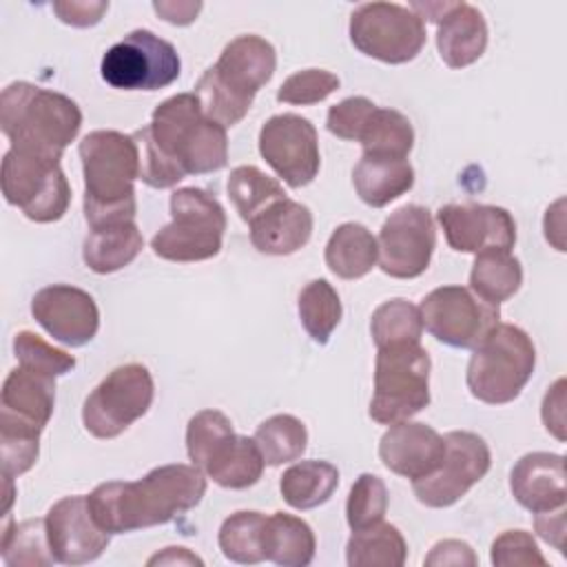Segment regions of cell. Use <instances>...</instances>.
Masks as SVG:
<instances>
[{
    "label": "cell",
    "mask_w": 567,
    "mask_h": 567,
    "mask_svg": "<svg viewBox=\"0 0 567 567\" xmlns=\"http://www.w3.org/2000/svg\"><path fill=\"white\" fill-rule=\"evenodd\" d=\"M206 478L197 465L171 463L140 481H109L86 498L97 525L109 534H126L164 525L199 505Z\"/></svg>",
    "instance_id": "1"
},
{
    "label": "cell",
    "mask_w": 567,
    "mask_h": 567,
    "mask_svg": "<svg viewBox=\"0 0 567 567\" xmlns=\"http://www.w3.org/2000/svg\"><path fill=\"white\" fill-rule=\"evenodd\" d=\"M84 171V217L91 228L135 221V179H140V148L133 135L93 131L80 142Z\"/></svg>",
    "instance_id": "2"
},
{
    "label": "cell",
    "mask_w": 567,
    "mask_h": 567,
    "mask_svg": "<svg viewBox=\"0 0 567 567\" xmlns=\"http://www.w3.org/2000/svg\"><path fill=\"white\" fill-rule=\"evenodd\" d=\"M277 66L275 47L259 35H237L219 60L195 84L204 115L224 128L239 124L252 106L257 91L270 82Z\"/></svg>",
    "instance_id": "3"
},
{
    "label": "cell",
    "mask_w": 567,
    "mask_h": 567,
    "mask_svg": "<svg viewBox=\"0 0 567 567\" xmlns=\"http://www.w3.org/2000/svg\"><path fill=\"white\" fill-rule=\"evenodd\" d=\"M80 126V106L58 91L13 82L0 95V128L16 151L60 162Z\"/></svg>",
    "instance_id": "4"
},
{
    "label": "cell",
    "mask_w": 567,
    "mask_h": 567,
    "mask_svg": "<svg viewBox=\"0 0 567 567\" xmlns=\"http://www.w3.org/2000/svg\"><path fill=\"white\" fill-rule=\"evenodd\" d=\"M148 131L157 148L184 175L213 173L228 162L226 128L204 115L195 93L164 100L153 111Z\"/></svg>",
    "instance_id": "5"
},
{
    "label": "cell",
    "mask_w": 567,
    "mask_h": 567,
    "mask_svg": "<svg viewBox=\"0 0 567 567\" xmlns=\"http://www.w3.org/2000/svg\"><path fill=\"white\" fill-rule=\"evenodd\" d=\"M536 365V348L525 330L512 323H496L474 348L467 363V388L474 399L503 405L514 401Z\"/></svg>",
    "instance_id": "6"
},
{
    "label": "cell",
    "mask_w": 567,
    "mask_h": 567,
    "mask_svg": "<svg viewBox=\"0 0 567 567\" xmlns=\"http://www.w3.org/2000/svg\"><path fill=\"white\" fill-rule=\"evenodd\" d=\"M430 354L421 343H392L377 352L370 419L381 425L410 421L430 403Z\"/></svg>",
    "instance_id": "7"
},
{
    "label": "cell",
    "mask_w": 567,
    "mask_h": 567,
    "mask_svg": "<svg viewBox=\"0 0 567 567\" xmlns=\"http://www.w3.org/2000/svg\"><path fill=\"white\" fill-rule=\"evenodd\" d=\"M173 221L157 230L151 248L166 261H204L221 250L226 230L224 206L206 190L186 186L171 195Z\"/></svg>",
    "instance_id": "8"
},
{
    "label": "cell",
    "mask_w": 567,
    "mask_h": 567,
    "mask_svg": "<svg viewBox=\"0 0 567 567\" xmlns=\"http://www.w3.org/2000/svg\"><path fill=\"white\" fill-rule=\"evenodd\" d=\"M2 195L38 224L58 221L71 204V188L58 159L9 148L2 159Z\"/></svg>",
    "instance_id": "9"
},
{
    "label": "cell",
    "mask_w": 567,
    "mask_h": 567,
    "mask_svg": "<svg viewBox=\"0 0 567 567\" xmlns=\"http://www.w3.org/2000/svg\"><path fill=\"white\" fill-rule=\"evenodd\" d=\"M425 38V22L410 7L365 2L350 16V40L354 49L385 64L414 60Z\"/></svg>",
    "instance_id": "10"
},
{
    "label": "cell",
    "mask_w": 567,
    "mask_h": 567,
    "mask_svg": "<svg viewBox=\"0 0 567 567\" xmlns=\"http://www.w3.org/2000/svg\"><path fill=\"white\" fill-rule=\"evenodd\" d=\"M155 385L146 365L126 363L111 370L86 396L82 423L95 439H115L153 403Z\"/></svg>",
    "instance_id": "11"
},
{
    "label": "cell",
    "mask_w": 567,
    "mask_h": 567,
    "mask_svg": "<svg viewBox=\"0 0 567 567\" xmlns=\"http://www.w3.org/2000/svg\"><path fill=\"white\" fill-rule=\"evenodd\" d=\"M175 47L148 29H135L102 58V78L122 91H157L179 78Z\"/></svg>",
    "instance_id": "12"
},
{
    "label": "cell",
    "mask_w": 567,
    "mask_h": 567,
    "mask_svg": "<svg viewBox=\"0 0 567 567\" xmlns=\"http://www.w3.org/2000/svg\"><path fill=\"white\" fill-rule=\"evenodd\" d=\"M443 441L445 454L439 467L432 474L412 481L416 501L434 509L450 507L461 501L467 489L489 472L492 465L489 447L478 434L454 430L447 432Z\"/></svg>",
    "instance_id": "13"
},
{
    "label": "cell",
    "mask_w": 567,
    "mask_h": 567,
    "mask_svg": "<svg viewBox=\"0 0 567 567\" xmlns=\"http://www.w3.org/2000/svg\"><path fill=\"white\" fill-rule=\"evenodd\" d=\"M423 328L452 348H476L498 323V306L483 301L470 288L441 286L419 306Z\"/></svg>",
    "instance_id": "14"
},
{
    "label": "cell",
    "mask_w": 567,
    "mask_h": 567,
    "mask_svg": "<svg viewBox=\"0 0 567 567\" xmlns=\"http://www.w3.org/2000/svg\"><path fill=\"white\" fill-rule=\"evenodd\" d=\"M379 268L394 279H414L430 266L436 230L425 206L405 204L396 208L381 226Z\"/></svg>",
    "instance_id": "15"
},
{
    "label": "cell",
    "mask_w": 567,
    "mask_h": 567,
    "mask_svg": "<svg viewBox=\"0 0 567 567\" xmlns=\"http://www.w3.org/2000/svg\"><path fill=\"white\" fill-rule=\"evenodd\" d=\"M259 153L290 188L308 186L321 166L317 131L310 120L295 113L272 115L264 122Z\"/></svg>",
    "instance_id": "16"
},
{
    "label": "cell",
    "mask_w": 567,
    "mask_h": 567,
    "mask_svg": "<svg viewBox=\"0 0 567 567\" xmlns=\"http://www.w3.org/2000/svg\"><path fill=\"white\" fill-rule=\"evenodd\" d=\"M44 523L49 549L55 563L62 565L93 563L111 543V534L97 525L84 494L64 496L53 503Z\"/></svg>",
    "instance_id": "17"
},
{
    "label": "cell",
    "mask_w": 567,
    "mask_h": 567,
    "mask_svg": "<svg viewBox=\"0 0 567 567\" xmlns=\"http://www.w3.org/2000/svg\"><path fill=\"white\" fill-rule=\"evenodd\" d=\"M436 219L452 250L456 252H512L516 244V224L509 210L487 204H445Z\"/></svg>",
    "instance_id": "18"
},
{
    "label": "cell",
    "mask_w": 567,
    "mask_h": 567,
    "mask_svg": "<svg viewBox=\"0 0 567 567\" xmlns=\"http://www.w3.org/2000/svg\"><path fill=\"white\" fill-rule=\"evenodd\" d=\"M33 319L60 343L80 348L100 328V310L93 297L69 284H53L38 290L31 299Z\"/></svg>",
    "instance_id": "19"
},
{
    "label": "cell",
    "mask_w": 567,
    "mask_h": 567,
    "mask_svg": "<svg viewBox=\"0 0 567 567\" xmlns=\"http://www.w3.org/2000/svg\"><path fill=\"white\" fill-rule=\"evenodd\" d=\"M445 454L443 436L416 421H401L390 425V430L379 441L381 463L405 478H423L432 474Z\"/></svg>",
    "instance_id": "20"
},
{
    "label": "cell",
    "mask_w": 567,
    "mask_h": 567,
    "mask_svg": "<svg viewBox=\"0 0 567 567\" xmlns=\"http://www.w3.org/2000/svg\"><path fill=\"white\" fill-rule=\"evenodd\" d=\"M509 489L518 505L532 514L565 505V458L551 452H529L516 461Z\"/></svg>",
    "instance_id": "21"
},
{
    "label": "cell",
    "mask_w": 567,
    "mask_h": 567,
    "mask_svg": "<svg viewBox=\"0 0 567 567\" xmlns=\"http://www.w3.org/2000/svg\"><path fill=\"white\" fill-rule=\"evenodd\" d=\"M250 241L264 255H292L312 235V213L295 199H279L250 224Z\"/></svg>",
    "instance_id": "22"
},
{
    "label": "cell",
    "mask_w": 567,
    "mask_h": 567,
    "mask_svg": "<svg viewBox=\"0 0 567 567\" xmlns=\"http://www.w3.org/2000/svg\"><path fill=\"white\" fill-rule=\"evenodd\" d=\"M436 47L441 60L450 69L474 64L487 47V24L483 13L467 2H454L439 22Z\"/></svg>",
    "instance_id": "23"
},
{
    "label": "cell",
    "mask_w": 567,
    "mask_h": 567,
    "mask_svg": "<svg viewBox=\"0 0 567 567\" xmlns=\"http://www.w3.org/2000/svg\"><path fill=\"white\" fill-rule=\"evenodd\" d=\"M359 199L372 208H383L414 186V168L408 157L361 155L352 171Z\"/></svg>",
    "instance_id": "24"
},
{
    "label": "cell",
    "mask_w": 567,
    "mask_h": 567,
    "mask_svg": "<svg viewBox=\"0 0 567 567\" xmlns=\"http://www.w3.org/2000/svg\"><path fill=\"white\" fill-rule=\"evenodd\" d=\"M144 237L135 221L104 224L89 230L82 246V259L93 272L109 275L128 266L140 255Z\"/></svg>",
    "instance_id": "25"
},
{
    "label": "cell",
    "mask_w": 567,
    "mask_h": 567,
    "mask_svg": "<svg viewBox=\"0 0 567 567\" xmlns=\"http://www.w3.org/2000/svg\"><path fill=\"white\" fill-rule=\"evenodd\" d=\"M2 410L47 427L55 408V381L49 374L18 365L2 383Z\"/></svg>",
    "instance_id": "26"
},
{
    "label": "cell",
    "mask_w": 567,
    "mask_h": 567,
    "mask_svg": "<svg viewBox=\"0 0 567 567\" xmlns=\"http://www.w3.org/2000/svg\"><path fill=\"white\" fill-rule=\"evenodd\" d=\"M379 261L374 235L363 224H341L326 244V266L341 279H361Z\"/></svg>",
    "instance_id": "27"
},
{
    "label": "cell",
    "mask_w": 567,
    "mask_h": 567,
    "mask_svg": "<svg viewBox=\"0 0 567 567\" xmlns=\"http://www.w3.org/2000/svg\"><path fill=\"white\" fill-rule=\"evenodd\" d=\"M315 549V534L299 516L275 512L266 518V560L281 567H306L312 563Z\"/></svg>",
    "instance_id": "28"
},
{
    "label": "cell",
    "mask_w": 567,
    "mask_h": 567,
    "mask_svg": "<svg viewBox=\"0 0 567 567\" xmlns=\"http://www.w3.org/2000/svg\"><path fill=\"white\" fill-rule=\"evenodd\" d=\"M264 456L255 439L235 434L204 467V474L226 489H246L264 474Z\"/></svg>",
    "instance_id": "29"
},
{
    "label": "cell",
    "mask_w": 567,
    "mask_h": 567,
    "mask_svg": "<svg viewBox=\"0 0 567 567\" xmlns=\"http://www.w3.org/2000/svg\"><path fill=\"white\" fill-rule=\"evenodd\" d=\"M408 558L403 534L390 523H374L354 529L346 545V563L350 567H401Z\"/></svg>",
    "instance_id": "30"
},
{
    "label": "cell",
    "mask_w": 567,
    "mask_h": 567,
    "mask_svg": "<svg viewBox=\"0 0 567 567\" xmlns=\"http://www.w3.org/2000/svg\"><path fill=\"white\" fill-rule=\"evenodd\" d=\"M339 485V470L328 461H301L288 467L279 481L284 501L295 509L323 505Z\"/></svg>",
    "instance_id": "31"
},
{
    "label": "cell",
    "mask_w": 567,
    "mask_h": 567,
    "mask_svg": "<svg viewBox=\"0 0 567 567\" xmlns=\"http://www.w3.org/2000/svg\"><path fill=\"white\" fill-rule=\"evenodd\" d=\"M523 284L520 261L505 250H487L478 252L472 272H470V290L478 295L483 301L498 306L518 292Z\"/></svg>",
    "instance_id": "32"
},
{
    "label": "cell",
    "mask_w": 567,
    "mask_h": 567,
    "mask_svg": "<svg viewBox=\"0 0 567 567\" xmlns=\"http://www.w3.org/2000/svg\"><path fill=\"white\" fill-rule=\"evenodd\" d=\"M357 142L363 146V155L408 157L414 146V128L403 113L374 106Z\"/></svg>",
    "instance_id": "33"
},
{
    "label": "cell",
    "mask_w": 567,
    "mask_h": 567,
    "mask_svg": "<svg viewBox=\"0 0 567 567\" xmlns=\"http://www.w3.org/2000/svg\"><path fill=\"white\" fill-rule=\"evenodd\" d=\"M44 427L0 410V461L2 478H16L33 467L40 454V434Z\"/></svg>",
    "instance_id": "34"
},
{
    "label": "cell",
    "mask_w": 567,
    "mask_h": 567,
    "mask_svg": "<svg viewBox=\"0 0 567 567\" xmlns=\"http://www.w3.org/2000/svg\"><path fill=\"white\" fill-rule=\"evenodd\" d=\"M266 518L261 512H235L219 527L221 554L239 565H257L266 560Z\"/></svg>",
    "instance_id": "35"
},
{
    "label": "cell",
    "mask_w": 567,
    "mask_h": 567,
    "mask_svg": "<svg viewBox=\"0 0 567 567\" xmlns=\"http://www.w3.org/2000/svg\"><path fill=\"white\" fill-rule=\"evenodd\" d=\"M228 197L235 204L239 217L250 224L259 213H264L268 206L286 197V190L281 184L272 177H268L257 166H237L230 171L228 177Z\"/></svg>",
    "instance_id": "36"
},
{
    "label": "cell",
    "mask_w": 567,
    "mask_h": 567,
    "mask_svg": "<svg viewBox=\"0 0 567 567\" xmlns=\"http://www.w3.org/2000/svg\"><path fill=\"white\" fill-rule=\"evenodd\" d=\"M252 439L259 445L264 463L277 467L301 458L308 445V430L292 414H275L257 427Z\"/></svg>",
    "instance_id": "37"
},
{
    "label": "cell",
    "mask_w": 567,
    "mask_h": 567,
    "mask_svg": "<svg viewBox=\"0 0 567 567\" xmlns=\"http://www.w3.org/2000/svg\"><path fill=\"white\" fill-rule=\"evenodd\" d=\"M0 554L9 567H38L53 565L55 558L49 549L44 518H29L22 523H7L0 540Z\"/></svg>",
    "instance_id": "38"
},
{
    "label": "cell",
    "mask_w": 567,
    "mask_h": 567,
    "mask_svg": "<svg viewBox=\"0 0 567 567\" xmlns=\"http://www.w3.org/2000/svg\"><path fill=\"white\" fill-rule=\"evenodd\" d=\"M297 308L303 330L312 337L315 343L326 346L343 312L337 290L326 279H315L301 288Z\"/></svg>",
    "instance_id": "39"
},
{
    "label": "cell",
    "mask_w": 567,
    "mask_h": 567,
    "mask_svg": "<svg viewBox=\"0 0 567 567\" xmlns=\"http://www.w3.org/2000/svg\"><path fill=\"white\" fill-rule=\"evenodd\" d=\"M370 334L377 348L392 343H419L423 334L421 310L408 299L383 301L370 319Z\"/></svg>",
    "instance_id": "40"
},
{
    "label": "cell",
    "mask_w": 567,
    "mask_h": 567,
    "mask_svg": "<svg viewBox=\"0 0 567 567\" xmlns=\"http://www.w3.org/2000/svg\"><path fill=\"white\" fill-rule=\"evenodd\" d=\"M235 436L230 419L219 410L197 412L186 427V452L202 472L210 458Z\"/></svg>",
    "instance_id": "41"
},
{
    "label": "cell",
    "mask_w": 567,
    "mask_h": 567,
    "mask_svg": "<svg viewBox=\"0 0 567 567\" xmlns=\"http://www.w3.org/2000/svg\"><path fill=\"white\" fill-rule=\"evenodd\" d=\"M388 512V489L385 483L377 474H361L346 503V518L350 529H363L379 520H383Z\"/></svg>",
    "instance_id": "42"
},
{
    "label": "cell",
    "mask_w": 567,
    "mask_h": 567,
    "mask_svg": "<svg viewBox=\"0 0 567 567\" xmlns=\"http://www.w3.org/2000/svg\"><path fill=\"white\" fill-rule=\"evenodd\" d=\"M13 352L22 368H29L40 374H49L53 379L75 368V359L71 354L49 346L44 339H40L29 330H22L13 337Z\"/></svg>",
    "instance_id": "43"
},
{
    "label": "cell",
    "mask_w": 567,
    "mask_h": 567,
    "mask_svg": "<svg viewBox=\"0 0 567 567\" xmlns=\"http://www.w3.org/2000/svg\"><path fill=\"white\" fill-rule=\"evenodd\" d=\"M339 89V78L326 69H303L284 80L277 100L286 104L310 106L326 100Z\"/></svg>",
    "instance_id": "44"
},
{
    "label": "cell",
    "mask_w": 567,
    "mask_h": 567,
    "mask_svg": "<svg viewBox=\"0 0 567 567\" xmlns=\"http://www.w3.org/2000/svg\"><path fill=\"white\" fill-rule=\"evenodd\" d=\"M140 148V179L151 188H171L186 175L157 148L151 137L148 124L133 133Z\"/></svg>",
    "instance_id": "45"
},
{
    "label": "cell",
    "mask_w": 567,
    "mask_h": 567,
    "mask_svg": "<svg viewBox=\"0 0 567 567\" xmlns=\"http://www.w3.org/2000/svg\"><path fill=\"white\" fill-rule=\"evenodd\" d=\"M489 558H492V565H496V567H512V565H540V567H545L547 565V560L540 554L532 534H527L523 529L503 532L492 543Z\"/></svg>",
    "instance_id": "46"
},
{
    "label": "cell",
    "mask_w": 567,
    "mask_h": 567,
    "mask_svg": "<svg viewBox=\"0 0 567 567\" xmlns=\"http://www.w3.org/2000/svg\"><path fill=\"white\" fill-rule=\"evenodd\" d=\"M374 102H370L368 97H346L343 102L334 104L330 111H328V120H326V126L332 135L341 137V140H350V142H357L359 140V133L363 128V124L368 122L370 113L374 111Z\"/></svg>",
    "instance_id": "47"
},
{
    "label": "cell",
    "mask_w": 567,
    "mask_h": 567,
    "mask_svg": "<svg viewBox=\"0 0 567 567\" xmlns=\"http://www.w3.org/2000/svg\"><path fill=\"white\" fill-rule=\"evenodd\" d=\"M427 567H476L478 558L474 549L456 538L439 540L423 560Z\"/></svg>",
    "instance_id": "48"
},
{
    "label": "cell",
    "mask_w": 567,
    "mask_h": 567,
    "mask_svg": "<svg viewBox=\"0 0 567 567\" xmlns=\"http://www.w3.org/2000/svg\"><path fill=\"white\" fill-rule=\"evenodd\" d=\"M109 2H89V0H71V2H53V11L64 24L71 27H93L102 20Z\"/></svg>",
    "instance_id": "49"
},
{
    "label": "cell",
    "mask_w": 567,
    "mask_h": 567,
    "mask_svg": "<svg viewBox=\"0 0 567 567\" xmlns=\"http://www.w3.org/2000/svg\"><path fill=\"white\" fill-rule=\"evenodd\" d=\"M565 379H558L543 399V423L558 441H565Z\"/></svg>",
    "instance_id": "50"
},
{
    "label": "cell",
    "mask_w": 567,
    "mask_h": 567,
    "mask_svg": "<svg viewBox=\"0 0 567 567\" xmlns=\"http://www.w3.org/2000/svg\"><path fill=\"white\" fill-rule=\"evenodd\" d=\"M534 527L545 543L554 545L560 554L565 551V505L534 514Z\"/></svg>",
    "instance_id": "51"
},
{
    "label": "cell",
    "mask_w": 567,
    "mask_h": 567,
    "mask_svg": "<svg viewBox=\"0 0 567 567\" xmlns=\"http://www.w3.org/2000/svg\"><path fill=\"white\" fill-rule=\"evenodd\" d=\"M153 9L159 13L162 20L171 24H190L197 13L202 11V2H175V0H159L153 2Z\"/></svg>",
    "instance_id": "52"
},
{
    "label": "cell",
    "mask_w": 567,
    "mask_h": 567,
    "mask_svg": "<svg viewBox=\"0 0 567 567\" xmlns=\"http://www.w3.org/2000/svg\"><path fill=\"white\" fill-rule=\"evenodd\" d=\"M148 567L153 565H204V560L195 554H190L186 547H166L162 554H155L146 563Z\"/></svg>",
    "instance_id": "53"
}]
</instances>
